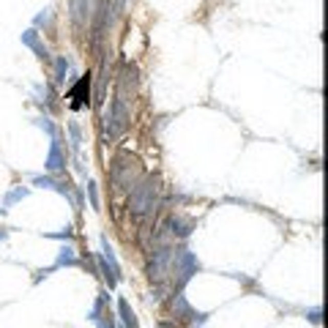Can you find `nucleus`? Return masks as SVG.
<instances>
[{"mask_svg": "<svg viewBox=\"0 0 328 328\" xmlns=\"http://www.w3.org/2000/svg\"><path fill=\"white\" fill-rule=\"evenodd\" d=\"M154 205H156V186H154V183H145L142 189L134 191V197H132V211L137 213V216L154 211Z\"/></svg>", "mask_w": 328, "mask_h": 328, "instance_id": "nucleus-1", "label": "nucleus"}, {"mask_svg": "<svg viewBox=\"0 0 328 328\" xmlns=\"http://www.w3.org/2000/svg\"><path fill=\"white\" fill-rule=\"evenodd\" d=\"M118 309H121V317H123V325H126V328H140V325H137V317H134V312L129 309V303H126L123 298L118 301Z\"/></svg>", "mask_w": 328, "mask_h": 328, "instance_id": "nucleus-2", "label": "nucleus"}, {"mask_svg": "<svg viewBox=\"0 0 328 328\" xmlns=\"http://www.w3.org/2000/svg\"><path fill=\"white\" fill-rule=\"evenodd\" d=\"M63 167V159H60V148H58V142L52 145V150H50V162H47V170H60Z\"/></svg>", "mask_w": 328, "mask_h": 328, "instance_id": "nucleus-3", "label": "nucleus"}, {"mask_svg": "<svg viewBox=\"0 0 328 328\" xmlns=\"http://www.w3.org/2000/svg\"><path fill=\"white\" fill-rule=\"evenodd\" d=\"M58 266H74V249H63Z\"/></svg>", "mask_w": 328, "mask_h": 328, "instance_id": "nucleus-4", "label": "nucleus"}, {"mask_svg": "<svg viewBox=\"0 0 328 328\" xmlns=\"http://www.w3.org/2000/svg\"><path fill=\"white\" fill-rule=\"evenodd\" d=\"M66 69H69V63L66 60H58V77H55V79H58V82H63V74H66Z\"/></svg>", "mask_w": 328, "mask_h": 328, "instance_id": "nucleus-5", "label": "nucleus"}, {"mask_svg": "<svg viewBox=\"0 0 328 328\" xmlns=\"http://www.w3.org/2000/svg\"><path fill=\"white\" fill-rule=\"evenodd\" d=\"M309 320H312V323H320V312H317V309L309 312Z\"/></svg>", "mask_w": 328, "mask_h": 328, "instance_id": "nucleus-6", "label": "nucleus"}]
</instances>
